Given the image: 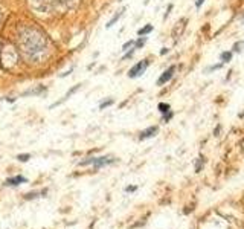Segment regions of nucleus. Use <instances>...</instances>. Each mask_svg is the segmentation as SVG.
Masks as SVG:
<instances>
[{
  "label": "nucleus",
  "instance_id": "nucleus-1",
  "mask_svg": "<svg viewBox=\"0 0 244 229\" xmlns=\"http://www.w3.org/2000/svg\"><path fill=\"white\" fill-rule=\"evenodd\" d=\"M17 49L26 61L34 64L44 63L53 52L49 37L34 25H23L18 28Z\"/></svg>",
  "mask_w": 244,
  "mask_h": 229
},
{
  "label": "nucleus",
  "instance_id": "nucleus-2",
  "mask_svg": "<svg viewBox=\"0 0 244 229\" xmlns=\"http://www.w3.org/2000/svg\"><path fill=\"white\" fill-rule=\"evenodd\" d=\"M17 60H18V55H17V50L12 45H2L0 46V63H2V67L5 69H11L17 64Z\"/></svg>",
  "mask_w": 244,
  "mask_h": 229
},
{
  "label": "nucleus",
  "instance_id": "nucleus-3",
  "mask_svg": "<svg viewBox=\"0 0 244 229\" xmlns=\"http://www.w3.org/2000/svg\"><path fill=\"white\" fill-rule=\"evenodd\" d=\"M31 6L41 14H50L52 11H57L55 0H29Z\"/></svg>",
  "mask_w": 244,
  "mask_h": 229
},
{
  "label": "nucleus",
  "instance_id": "nucleus-4",
  "mask_svg": "<svg viewBox=\"0 0 244 229\" xmlns=\"http://www.w3.org/2000/svg\"><path fill=\"white\" fill-rule=\"evenodd\" d=\"M113 162H115V157H112V156H102V157H89L87 160H82L81 165H93L98 170V168L110 165Z\"/></svg>",
  "mask_w": 244,
  "mask_h": 229
},
{
  "label": "nucleus",
  "instance_id": "nucleus-5",
  "mask_svg": "<svg viewBox=\"0 0 244 229\" xmlns=\"http://www.w3.org/2000/svg\"><path fill=\"white\" fill-rule=\"evenodd\" d=\"M150 66V61L148 60H142V61H139L137 64H134L130 70H128V77L130 78H136V77H140L145 70H147V67Z\"/></svg>",
  "mask_w": 244,
  "mask_h": 229
},
{
  "label": "nucleus",
  "instance_id": "nucleus-6",
  "mask_svg": "<svg viewBox=\"0 0 244 229\" xmlns=\"http://www.w3.org/2000/svg\"><path fill=\"white\" fill-rule=\"evenodd\" d=\"M81 3V0H55V6L57 9H61V11H70V9H75L78 8Z\"/></svg>",
  "mask_w": 244,
  "mask_h": 229
},
{
  "label": "nucleus",
  "instance_id": "nucleus-7",
  "mask_svg": "<svg viewBox=\"0 0 244 229\" xmlns=\"http://www.w3.org/2000/svg\"><path fill=\"white\" fill-rule=\"evenodd\" d=\"M174 72H175V66H169L165 72H163L162 75H160V78L157 80V86H163V84H166L172 77H174Z\"/></svg>",
  "mask_w": 244,
  "mask_h": 229
},
{
  "label": "nucleus",
  "instance_id": "nucleus-8",
  "mask_svg": "<svg viewBox=\"0 0 244 229\" xmlns=\"http://www.w3.org/2000/svg\"><path fill=\"white\" fill-rule=\"evenodd\" d=\"M44 92H46V87H44V86H37V87H34V89H29V90L23 92L22 96H34V95H41V93H44Z\"/></svg>",
  "mask_w": 244,
  "mask_h": 229
},
{
  "label": "nucleus",
  "instance_id": "nucleus-9",
  "mask_svg": "<svg viewBox=\"0 0 244 229\" xmlns=\"http://www.w3.org/2000/svg\"><path fill=\"white\" fill-rule=\"evenodd\" d=\"M159 132V128L157 127H150V128H147V130H144L142 133H140V140H144V139H148V137H153L156 133Z\"/></svg>",
  "mask_w": 244,
  "mask_h": 229
},
{
  "label": "nucleus",
  "instance_id": "nucleus-10",
  "mask_svg": "<svg viewBox=\"0 0 244 229\" xmlns=\"http://www.w3.org/2000/svg\"><path fill=\"white\" fill-rule=\"evenodd\" d=\"M186 22H188L186 18H182V20H180V28H179V25L174 28V31H172V37H174V38H177V37L182 35V32H183V29H185V26H186V25H185Z\"/></svg>",
  "mask_w": 244,
  "mask_h": 229
},
{
  "label": "nucleus",
  "instance_id": "nucleus-11",
  "mask_svg": "<svg viewBox=\"0 0 244 229\" xmlns=\"http://www.w3.org/2000/svg\"><path fill=\"white\" fill-rule=\"evenodd\" d=\"M26 179L23 176H17V177H12V179H8L6 180V185L8 186H14V185H20V183H25Z\"/></svg>",
  "mask_w": 244,
  "mask_h": 229
},
{
  "label": "nucleus",
  "instance_id": "nucleus-12",
  "mask_svg": "<svg viewBox=\"0 0 244 229\" xmlns=\"http://www.w3.org/2000/svg\"><path fill=\"white\" fill-rule=\"evenodd\" d=\"M124 11H125L124 8H122V9H119V11H118V12H116V14L112 17V20H110V22L105 25V28H112V26H113V25H115V23H116V22L121 18V15H122V12H124Z\"/></svg>",
  "mask_w": 244,
  "mask_h": 229
},
{
  "label": "nucleus",
  "instance_id": "nucleus-13",
  "mask_svg": "<svg viewBox=\"0 0 244 229\" xmlns=\"http://www.w3.org/2000/svg\"><path fill=\"white\" fill-rule=\"evenodd\" d=\"M153 25H147V26H144V28H140L139 31H137V35L139 37H144V35H147V34H150V32H153Z\"/></svg>",
  "mask_w": 244,
  "mask_h": 229
},
{
  "label": "nucleus",
  "instance_id": "nucleus-14",
  "mask_svg": "<svg viewBox=\"0 0 244 229\" xmlns=\"http://www.w3.org/2000/svg\"><path fill=\"white\" fill-rule=\"evenodd\" d=\"M157 109H159V112L165 115V113H168L169 110H171V107H169V104H166V102H160L159 105H157Z\"/></svg>",
  "mask_w": 244,
  "mask_h": 229
},
{
  "label": "nucleus",
  "instance_id": "nucleus-15",
  "mask_svg": "<svg viewBox=\"0 0 244 229\" xmlns=\"http://www.w3.org/2000/svg\"><path fill=\"white\" fill-rule=\"evenodd\" d=\"M220 60H221L223 63H229V61L232 60V52H223V53L220 55Z\"/></svg>",
  "mask_w": 244,
  "mask_h": 229
},
{
  "label": "nucleus",
  "instance_id": "nucleus-16",
  "mask_svg": "<svg viewBox=\"0 0 244 229\" xmlns=\"http://www.w3.org/2000/svg\"><path fill=\"white\" fill-rule=\"evenodd\" d=\"M145 41H147V37H140V38L134 43V49H140L142 46L145 45Z\"/></svg>",
  "mask_w": 244,
  "mask_h": 229
},
{
  "label": "nucleus",
  "instance_id": "nucleus-17",
  "mask_svg": "<svg viewBox=\"0 0 244 229\" xmlns=\"http://www.w3.org/2000/svg\"><path fill=\"white\" fill-rule=\"evenodd\" d=\"M221 66H223V64H214V66H209V67H206V69H204V72H206V73H209V72H212V70L220 69Z\"/></svg>",
  "mask_w": 244,
  "mask_h": 229
},
{
  "label": "nucleus",
  "instance_id": "nucleus-18",
  "mask_svg": "<svg viewBox=\"0 0 244 229\" xmlns=\"http://www.w3.org/2000/svg\"><path fill=\"white\" fill-rule=\"evenodd\" d=\"M112 104H113V99H107V101H104V102H101V104H99V109H101V110H104L105 107H108V105H112Z\"/></svg>",
  "mask_w": 244,
  "mask_h": 229
},
{
  "label": "nucleus",
  "instance_id": "nucleus-19",
  "mask_svg": "<svg viewBox=\"0 0 244 229\" xmlns=\"http://www.w3.org/2000/svg\"><path fill=\"white\" fill-rule=\"evenodd\" d=\"M17 159H18L20 162H28V160L31 159V154H18Z\"/></svg>",
  "mask_w": 244,
  "mask_h": 229
},
{
  "label": "nucleus",
  "instance_id": "nucleus-20",
  "mask_svg": "<svg viewBox=\"0 0 244 229\" xmlns=\"http://www.w3.org/2000/svg\"><path fill=\"white\" fill-rule=\"evenodd\" d=\"M243 46H244V41L235 43V45H234V52H241V50H243Z\"/></svg>",
  "mask_w": 244,
  "mask_h": 229
},
{
  "label": "nucleus",
  "instance_id": "nucleus-21",
  "mask_svg": "<svg viewBox=\"0 0 244 229\" xmlns=\"http://www.w3.org/2000/svg\"><path fill=\"white\" fill-rule=\"evenodd\" d=\"M172 116H174V113H172V112H171V110H169V112H168V113H165V115H163V122H169V121H171V118H172Z\"/></svg>",
  "mask_w": 244,
  "mask_h": 229
},
{
  "label": "nucleus",
  "instance_id": "nucleus-22",
  "mask_svg": "<svg viewBox=\"0 0 244 229\" xmlns=\"http://www.w3.org/2000/svg\"><path fill=\"white\" fill-rule=\"evenodd\" d=\"M133 46H134V41H133V40H130V41H127L125 45L122 46V50L125 52V50H128V49H130V47H133Z\"/></svg>",
  "mask_w": 244,
  "mask_h": 229
},
{
  "label": "nucleus",
  "instance_id": "nucleus-23",
  "mask_svg": "<svg viewBox=\"0 0 244 229\" xmlns=\"http://www.w3.org/2000/svg\"><path fill=\"white\" fill-rule=\"evenodd\" d=\"M133 53H134V49H130V52H128V53H125V55H124V58H122V60H127V58H130V57H131V55H133Z\"/></svg>",
  "mask_w": 244,
  "mask_h": 229
},
{
  "label": "nucleus",
  "instance_id": "nucleus-24",
  "mask_svg": "<svg viewBox=\"0 0 244 229\" xmlns=\"http://www.w3.org/2000/svg\"><path fill=\"white\" fill-rule=\"evenodd\" d=\"M40 194H37V192H31V194H26V199H35V197H38Z\"/></svg>",
  "mask_w": 244,
  "mask_h": 229
},
{
  "label": "nucleus",
  "instance_id": "nucleus-25",
  "mask_svg": "<svg viewBox=\"0 0 244 229\" xmlns=\"http://www.w3.org/2000/svg\"><path fill=\"white\" fill-rule=\"evenodd\" d=\"M171 9H172V5H169V6H168V9H166V12H165V15H163V18H166V17L169 15V12H171Z\"/></svg>",
  "mask_w": 244,
  "mask_h": 229
},
{
  "label": "nucleus",
  "instance_id": "nucleus-26",
  "mask_svg": "<svg viewBox=\"0 0 244 229\" xmlns=\"http://www.w3.org/2000/svg\"><path fill=\"white\" fill-rule=\"evenodd\" d=\"M202 164H203V159H202V157H199V164H197V171H200V168H202Z\"/></svg>",
  "mask_w": 244,
  "mask_h": 229
},
{
  "label": "nucleus",
  "instance_id": "nucleus-27",
  "mask_svg": "<svg viewBox=\"0 0 244 229\" xmlns=\"http://www.w3.org/2000/svg\"><path fill=\"white\" fill-rule=\"evenodd\" d=\"M203 2H204V0H197V2H195V8L199 9V8H200V6L203 5Z\"/></svg>",
  "mask_w": 244,
  "mask_h": 229
},
{
  "label": "nucleus",
  "instance_id": "nucleus-28",
  "mask_svg": "<svg viewBox=\"0 0 244 229\" xmlns=\"http://www.w3.org/2000/svg\"><path fill=\"white\" fill-rule=\"evenodd\" d=\"M168 50H169L168 47H163L162 50H160V55H165V53H168Z\"/></svg>",
  "mask_w": 244,
  "mask_h": 229
},
{
  "label": "nucleus",
  "instance_id": "nucleus-29",
  "mask_svg": "<svg viewBox=\"0 0 244 229\" xmlns=\"http://www.w3.org/2000/svg\"><path fill=\"white\" fill-rule=\"evenodd\" d=\"M127 191H128V192H133V191H136V186H128Z\"/></svg>",
  "mask_w": 244,
  "mask_h": 229
},
{
  "label": "nucleus",
  "instance_id": "nucleus-30",
  "mask_svg": "<svg viewBox=\"0 0 244 229\" xmlns=\"http://www.w3.org/2000/svg\"><path fill=\"white\" fill-rule=\"evenodd\" d=\"M2 17H3V11H2V8H0V22H2Z\"/></svg>",
  "mask_w": 244,
  "mask_h": 229
},
{
  "label": "nucleus",
  "instance_id": "nucleus-31",
  "mask_svg": "<svg viewBox=\"0 0 244 229\" xmlns=\"http://www.w3.org/2000/svg\"><path fill=\"white\" fill-rule=\"evenodd\" d=\"M243 22H244V17H243Z\"/></svg>",
  "mask_w": 244,
  "mask_h": 229
}]
</instances>
